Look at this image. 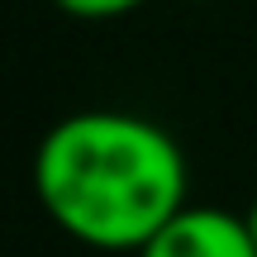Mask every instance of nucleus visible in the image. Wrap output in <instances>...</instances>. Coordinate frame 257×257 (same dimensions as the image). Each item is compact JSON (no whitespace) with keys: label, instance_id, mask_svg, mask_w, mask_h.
<instances>
[{"label":"nucleus","instance_id":"1","mask_svg":"<svg viewBox=\"0 0 257 257\" xmlns=\"http://www.w3.org/2000/svg\"><path fill=\"white\" fill-rule=\"evenodd\" d=\"M186 181L176 138L124 110L67 114L34 153V191L48 219L100 252H143L191 205Z\"/></svg>","mask_w":257,"mask_h":257},{"label":"nucleus","instance_id":"3","mask_svg":"<svg viewBox=\"0 0 257 257\" xmlns=\"http://www.w3.org/2000/svg\"><path fill=\"white\" fill-rule=\"evenodd\" d=\"M53 5L72 19H119L128 10H138L143 0H53Z\"/></svg>","mask_w":257,"mask_h":257},{"label":"nucleus","instance_id":"4","mask_svg":"<svg viewBox=\"0 0 257 257\" xmlns=\"http://www.w3.org/2000/svg\"><path fill=\"white\" fill-rule=\"evenodd\" d=\"M243 219H248V229H252V243H257V200L248 205V214H243Z\"/></svg>","mask_w":257,"mask_h":257},{"label":"nucleus","instance_id":"2","mask_svg":"<svg viewBox=\"0 0 257 257\" xmlns=\"http://www.w3.org/2000/svg\"><path fill=\"white\" fill-rule=\"evenodd\" d=\"M134 257H257V243L243 214H229L219 205H186Z\"/></svg>","mask_w":257,"mask_h":257}]
</instances>
